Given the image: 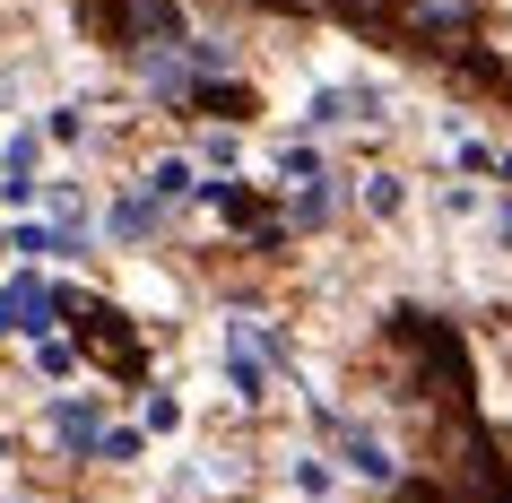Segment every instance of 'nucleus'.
<instances>
[{"label": "nucleus", "instance_id": "obj_1", "mask_svg": "<svg viewBox=\"0 0 512 503\" xmlns=\"http://www.w3.org/2000/svg\"><path fill=\"white\" fill-rule=\"evenodd\" d=\"M70 330H79V347H87L105 373H122V382L148 373V347H139V330L113 313V304H70Z\"/></svg>", "mask_w": 512, "mask_h": 503}, {"label": "nucleus", "instance_id": "obj_2", "mask_svg": "<svg viewBox=\"0 0 512 503\" xmlns=\"http://www.w3.org/2000/svg\"><path fill=\"white\" fill-rule=\"evenodd\" d=\"M122 9V44H131L139 61H157V53H183V0H113Z\"/></svg>", "mask_w": 512, "mask_h": 503}, {"label": "nucleus", "instance_id": "obj_3", "mask_svg": "<svg viewBox=\"0 0 512 503\" xmlns=\"http://www.w3.org/2000/svg\"><path fill=\"white\" fill-rule=\"evenodd\" d=\"M53 434L70 451H79V460H96V434H105V408H96V399H53Z\"/></svg>", "mask_w": 512, "mask_h": 503}, {"label": "nucleus", "instance_id": "obj_4", "mask_svg": "<svg viewBox=\"0 0 512 503\" xmlns=\"http://www.w3.org/2000/svg\"><path fill=\"white\" fill-rule=\"evenodd\" d=\"M339 451H348V469H356V477H374V486H391V477H400L391 443H382V434H365V425H339Z\"/></svg>", "mask_w": 512, "mask_h": 503}, {"label": "nucleus", "instance_id": "obj_5", "mask_svg": "<svg viewBox=\"0 0 512 503\" xmlns=\"http://www.w3.org/2000/svg\"><path fill=\"white\" fill-rule=\"evenodd\" d=\"M478 9H486V0H408V27H417V35H469V27H478Z\"/></svg>", "mask_w": 512, "mask_h": 503}, {"label": "nucleus", "instance_id": "obj_6", "mask_svg": "<svg viewBox=\"0 0 512 503\" xmlns=\"http://www.w3.org/2000/svg\"><path fill=\"white\" fill-rule=\"evenodd\" d=\"M157 209H165V200H148V191H131V200L113 209V243H139L148 226H157Z\"/></svg>", "mask_w": 512, "mask_h": 503}, {"label": "nucleus", "instance_id": "obj_7", "mask_svg": "<svg viewBox=\"0 0 512 503\" xmlns=\"http://www.w3.org/2000/svg\"><path fill=\"white\" fill-rule=\"evenodd\" d=\"M183 191H191V165L183 157H157V165H148V200H183Z\"/></svg>", "mask_w": 512, "mask_h": 503}, {"label": "nucleus", "instance_id": "obj_8", "mask_svg": "<svg viewBox=\"0 0 512 503\" xmlns=\"http://www.w3.org/2000/svg\"><path fill=\"white\" fill-rule=\"evenodd\" d=\"M322 9H339V18H365V27H374V18L391 9V0H322Z\"/></svg>", "mask_w": 512, "mask_h": 503}, {"label": "nucleus", "instance_id": "obj_9", "mask_svg": "<svg viewBox=\"0 0 512 503\" xmlns=\"http://www.w3.org/2000/svg\"><path fill=\"white\" fill-rule=\"evenodd\" d=\"M261 9H287V18H304V9H322V0H261Z\"/></svg>", "mask_w": 512, "mask_h": 503}, {"label": "nucleus", "instance_id": "obj_10", "mask_svg": "<svg viewBox=\"0 0 512 503\" xmlns=\"http://www.w3.org/2000/svg\"><path fill=\"white\" fill-rule=\"evenodd\" d=\"M495 226H504V243H512V209H504V217H495Z\"/></svg>", "mask_w": 512, "mask_h": 503}, {"label": "nucleus", "instance_id": "obj_11", "mask_svg": "<svg viewBox=\"0 0 512 503\" xmlns=\"http://www.w3.org/2000/svg\"><path fill=\"white\" fill-rule=\"evenodd\" d=\"M504 503H512V495H504Z\"/></svg>", "mask_w": 512, "mask_h": 503}]
</instances>
